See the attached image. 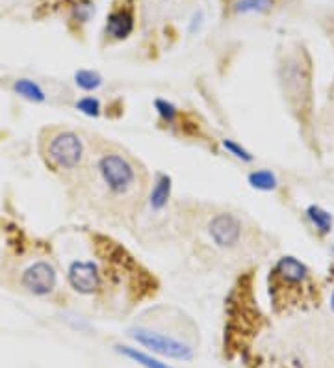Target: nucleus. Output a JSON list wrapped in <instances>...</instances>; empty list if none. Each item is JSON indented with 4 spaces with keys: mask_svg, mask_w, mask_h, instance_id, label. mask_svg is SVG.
<instances>
[{
    "mask_svg": "<svg viewBox=\"0 0 334 368\" xmlns=\"http://www.w3.org/2000/svg\"><path fill=\"white\" fill-rule=\"evenodd\" d=\"M97 175L112 199L136 198L140 171L136 162L121 151H104L97 159Z\"/></svg>",
    "mask_w": 334,
    "mask_h": 368,
    "instance_id": "nucleus-1",
    "label": "nucleus"
},
{
    "mask_svg": "<svg viewBox=\"0 0 334 368\" xmlns=\"http://www.w3.org/2000/svg\"><path fill=\"white\" fill-rule=\"evenodd\" d=\"M40 149L47 166L54 171H74L84 164V142L69 129H45L41 132Z\"/></svg>",
    "mask_w": 334,
    "mask_h": 368,
    "instance_id": "nucleus-2",
    "label": "nucleus"
},
{
    "mask_svg": "<svg viewBox=\"0 0 334 368\" xmlns=\"http://www.w3.org/2000/svg\"><path fill=\"white\" fill-rule=\"evenodd\" d=\"M132 337L140 342V344L147 346L153 351L160 353V355L171 357V359H192L193 348L187 342L181 339H175L171 335L160 333V331H153L147 328H137L132 331Z\"/></svg>",
    "mask_w": 334,
    "mask_h": 368,
    "instance_id": "nucleus-3",
    "label": "nucleus"
},
{
    "mask_svg": "<svg viewBox=\"0 0 334 368\" xmlns=\"http://www.w3.org/2000/svg\"><path fill=\"white\" fill-rule=\"evenodd\" d=\"M69 285L78 294H93L101 289V268L91 261H76L69 268Z\"/></svg>",
    "mask_w": 334,
    "mask_h": 368,
    "instance_id": "nucleus-4",
    "label": "nucleus"
},
{
    "mask_svg": "<svg viewBox=\"0 0 334 368\" xmlns=\"http://www.w3.org/2000/svg\"><path fill=\"white\" fill-rule=\"evenodd\" d=\"M210 237L219 248H234L242 238V221L234 214L221 212L214 216L208 225Z\"/></svg>",
    "mask_w": 334,
    "mask_h": 368,
    "instance_id": "nucleus-5",
    "label": "nucleus"
},
{
    "mask_svg": "<svg viewBox=\"0 0 334 368\" xmlns=\"http://www.w3.org/2000/svg\"><path fill=\"white\" fill-rule=\"evenodd\" d=\"M23 287L32 294L45 296L56 287V270L49 262H35L23 275Z\"/></svg>",
    "mask_w": 334,
    "mask_h": 368,
    "instance_id": "nucleus-6",
    "label": "nucleus"
},
{
    "mask_svg": "<svg viewBox=\"0 0 334 368\" xmlns=\"http://www.w3.org/2000/svg\"><path fill=\"white\" fill-rule=\"evenodd\" d=\"M134 30V12L128 4L125 6H117L112 10L108 15L106 26H104V34L106 38L114 41L126 40Z\"/></svg>",
    "mask_w": 334,
    "mask_h": 368,
    "instance_id": "nucleus-7",
    "label": "nucleus"
},
{
    "mask_svg": "<svg viewBox=\"0 0 334 368\" xmlns=\"http://www.w3.org/2000/svg\"><path fill=\"white\" fill-rule=\"evenodd\" d=\"M171 195V179L164 173H160L156 177V181H154L153 186V193H151V207L156 210L164 209L167 201H169Z\"/></svg>",
    "mask_w": 334,
    "mask_h": 368,
    "instance_id": "nucleus-8",
    "label": "nucleus"
},
{
    "mask_svg": "<svg viewBox=\"0 0 334 368\" xmlns=\"http://www.w3.org/2000/svg\"><path fill=\"white\" fill-rule=\"evenodd\" d=\"M15 91H17L19 95H23L24 99H28V101H35L40 102L45 99V93H43V90H41L40 86L35 84V82H32V80H26V79H21L15 82Z\"/></svg>",
    "mask_w": 334,
    "mask_h": 368,
    "instance_id": "nucleus-9",
    "label": "nucleus"
},
{
    "mask_svg": "<svg viewBox=\"0 0 334 368\" xmlns=\"http://www.w3.org/2000/svg\"><path fill=\"white\" fill-rule=\"evenodd\" d=\"M249 182L251 186L256 188V190H273V188L277 186V177L273 175L272 171L260 170L251 173Z\"/></svg>",
    "mask_w": 334,
    "mask_h": 368,
    "instance_id": "nucleus-10",
    "label": "nucleus"
},
{
    "mask_svg": "<svg viewBox=\"0 0 334 368\" xmlns=\"http://www.w3.org/2000/svg\"><path fill=\"white\" fill-rule=\"evenodd\" d=\"M306 214H308L312 223H314V225H316L322 232H327L328 229H331V225H333V218H331V214L325 212L323 209H319V207H316V205L308 207Z\"/></svg>",
    "mask_w": 334,
    "mask_h": 368,
    "instance_id": "nucleus-11",
    "label": "nucleus"
},
{
    "mask_svg": "<svg viewBox=\"0 0 334 368\" xmlns=\"http://www.w3.org/2000/svg\"><path fill=\"white\" fill-rule=\"evenodd\" d=\"M273 0H240L236 4V13H262L272 8Z\"/></svg>",
    "mask_w": 334,
    "mask_h": 368,
    "instance_id": "nucleus-12",
    "label": "nucleus"
},
{
    "mask_svg": "<svg viewBox=\"0 0 334 368\" xmlns=\"http://www.w3.org/2000/svg\"><path fill=\"white\" fill-rule=\"evenodd\" d=\"M121 351H123L126 357H131V359L137 361L142 367H145V368H171V367H167L165 362H160L158 359H153L151 355H145V353L134 350V348H123Z\"/></svg>",
    "mask_w": 334,
    "mask_h": 368,
    "instance_id": "nucleus-13",
    "label": "nucleus"
},
{
    "mask_svg": "<svg viewBox=\"0 0 334 368\" xmlns=\"http://www.w3.org/2000/svg\"><path fill=\"white\" fill-rule=\"evenodd\" d=\"M74 79H76V84H78L80 88L85 91L97 90V88L102 84L101 77H99L97 73H93V71H78Z\"/></svg>",
    "mask_w": 334,
    "mask_h": 368,
    "instance_id": "nucleus-14",
    "label": "nucleus"
},
{
    "mask_svg": "<svg viewBox=\"0 0 334 368\" xmlns=\"http://www.w3.org/2000/svg\"><path fill=\"white\" fill-rule=\"evenodd\" d=\"M156 110H158L160 118L164 119L165 123H173L176 119V115H178L176 108L167 101H156Z\"/></svg>",
    "mask_w": 334,
    "mask_h": 368,
    "instance_id": "nucleus-15",
    "label": "nucleus"
},
{
    "mask_svg": "<svg viewBox=\"0 0 334 368\" xmlns=\"http://www.w3.org/2000/svg\"><path fill=\"white\" fill-rule=\"evenodd\" d=\"M76 108H78L80 112L87 113V115H99V112H101V104H99V101L93 99V97L80 99V101L76 102Z\"/></svg>",
    "mask_w": 334,
    "mask_h": 368,
    "instance_id": "nucleus-16",
    "label": "nucleus"
},
{
    "mask_svg": "<svg viewBox=\"0 0 334 368\" xmlns=\"http://www.w3.org/2000/svg\"><path fill=\"white\" fill-rule=\"evenodd\" d=\"M223 147L227 149V151L231 154H234L236 159L245 160V162H251V160H253V157H251V154L247 153V151H245L244 147H242V145H238V143L231 142V140H225V142H223Z\"/></svg>",
    "mask_w": 334,
    "mask_h": 368,
    "instance_id": "nucleus-17",
    "label": "nucleus"
},
{
    "mask_svg": "<svg viewBox=\"0 0 334 368\" xmlns=\"http://www.w3.org/2000/svg\"><path fill=\"white\" fill-rule=\"evenodd\" d=\"M331 305H333V311H334V292H333V300H331Z\"/></svg>",
    "mask_w": 334,
    "mask_h": 368,
    "instance_id": "nucleus-18",
    "label": "nucleus"
}]
</instances>
